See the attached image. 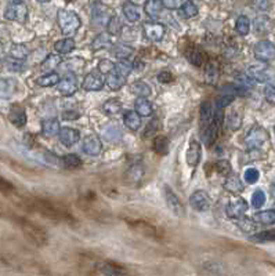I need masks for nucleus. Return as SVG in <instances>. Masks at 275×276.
I'll return each mask as SVG.
<instances>
[{"label":"nucleus","mask_w":275,"mask_h":276,"mask_svg":"<svg viewBox=\"0 0 275 276\" xmlns=\"http://www.w3.org/2000/svg\"><path fill=\"white\" fill-rule=\"evenodd\" d=\"M259 178H260V172L257 168L251 167L245 171V181L248 184H256L259 181Z\"/></svg>","instance_id":"obj_58"},{"label":"nucleus","mask_w":275,"mask_h":276,"mask_svg":"<svg viewBox=\"0 0 275 276\" xmlns=\"http://www.w3.org/2000/svg\"><path fill=\"white\" fill-rule=\"evenodd\" d=\"M54 50L57 54H68V53H72L75 50V42L74 39L71 38H65V39H61L58 42H55Z\"/></svg>","instance_id":"obj_34"},{"label":"nucleus","mask_w":275,"mask_h":276,"mask_svg":"<svg viewBox=\"0 0 275 276\" xmlns=\"http://www.w3.org/2000/svg\"><path fill=\"white\" fill-rule=\"evenodd\" d=\"M105 26H107V30H108V33L112 34V36H115V34H119L123 29L122 21L119 20L116 15H112V17L109 18V21L107 22V25H105Z\"/></svg>","instance_id":"obj_51"},{"label":"nucleus","mask_w":275,"mask_h":276,"mask_svg":"<svg viewBox=\"0 0 275 276\" xmlns=\"http://www.w3.org/2000/svg\"><path fill=\"white\" fill-rule=\"evenodd\" d=\"M205 79L209 84H215L219 79V66L215 61H209L205 68Z\"/></svg>","instance_id":"obj_43"},{"label":"nucleus","mask_w":275,"mask_h":276,"mask_svg":"<svg viewBox=\"0 0 275 276\" xmlns=\"http://www.w3.org/2000/svg\"><path fill=\"white\" fill-rule=\"evenodd\" d=\"M133 228L136 229V231L141 232L143 235L148 237H154V239H158V237L162 236V232L161 229L157 227H154L151 225L149 222H144V221H134L132 222Z\"/></svg>","instance_id":"obj_20"},{"label":"nucleus","mask_w":275,"mask_h":276,"mask_svg":"<svg viewBox=\"0 0 275 276\" xmlns=\"http://www.w3.org/2000/svg\"><path fill=\"white\" fill-rule=\"evenodd\" d=\"M13 189H14L13 184L9 183V181H6L5 178L0 177V191H3V192H11Z\"/></svg>","instance_id":"obj_63"},{"label":"nucleus","mask_w":275,"mask_h":276,"mask_svg":"<svg viewBox=\"0 0 275 276\" xmlns=\"http://www.w3.org/2000/svg\"><path fill=\"white\" fill-rule=\"evenodd\" d=\"M246 212H248V202L242 197H232L231 200L227 203L226 214L227 217L231 218V220H238V218L243 217Z\"/></svg>","instance_id":"obj_5"},{"label":"nucleus","mask_w":275,"mask_h":276,"mask_svg":"<svg viewBox=\"0 0 275 276\" xmlns=\"http://www.w3.org/2000/svg\"><path fill=\"white\" fill-rule=\"evenodd\" d=\"M113 69H115L118 74L122 75V76L128 78L129 75H130V72L133 71V64L132 62H129L128 59H119V62L115 64V68Z\"/></svg>","instance_id":"obj_53"},{"label":"nucleus","mask_w":275,"mask_h":276,"mask_svg":"<svg viewBox=\"0 0 275 276\" xmlns=\"http://www.w3.org/2000/svg\"><path fill=\"white\" fill-rule=\"evenodd\" d=\"M144 167L143 164L140 163H134L133 166H130L126 174H125V180L126 183L130 184V185H137V184L141 183V180L144 177Z\"/></svg>","instance_id":"obj_19"},{"label":"nucleus","mask_w":275,"mask_h":276,"mask_svg":"<svg viewBox=\"0 0 275 276\" xmlns=\"http://www.w3.org/2000/svg\"><path fill=\"white\" fill-rule=\"evenodd\" d=\"M55 86H57L58 91L63 94L64 97H71L72 94L76 93V90H78L79 87L76 75L72 74V72H68L63 79L59 78L58 83L55 84Z\"/></svg>","instance_id":"obj_10"},{"label":"nucleus","mask_w":275,"mask_h":276,"mask_svg":"<svg viewBox=\"0 0 275 276\" xmlns=\"http://www.w3.org/2000/svg\"><path fill=\"white\" fill-rule=\"evenodd\" d=\"M104 84H105L104 75L100 74L99 71H94V72H90L84 76L82 87L86 91H99V90L103 89Z\"/></svg>","instance_id":"obj_14"},{"label":"nucleus","mask_w":275,"mask_h":276,"mask_svg":"<svg viewBox=\"0 0 275 276\" xmlns=\"http://www.w3.org/2000/svg\"><path fill=\"white\" fill-rule=\"evenodd\" d=\"M198 7L197 5L192 2V0H187V2H184L180 7H178V13L181 17L184 18H194V17H197L198 15Z\"/></svg>","instance_id":"obj_37"},{"label":"nucleus","mask_w":275,"mask_h":276,"mask_svg":"<svg viewBox=\"0 0 275 276\" xmlns=\"http://www.w3.org/2000/svg\"><path fill=\"white\" fill-rule=\"evenodd\" d=\"M59 75L55 74V72H49V74L42 75L40 78L36 79V84L39 87H53L55 84L58 83Z\"/></svg>","instance_id":"obj_39"},{"label":"nucleus","mask_w":275,"mask_h":276,"mask_svg":"<svg viewBox=\"0 0 275 276\" xmlns=\"http://www.w3.org/2000/svg\"><path fill=\"white\" fill-rule=\"evenodd\" d=\"M249 240L253 243H268V242L275 240V232L274 229H268V231L257 232L255 235L249 236Z\"/></svg>","instance_id":"obj_42"},{"label":"nucleus","mask_w":275,"mask_h":276,"mask_svg":"<svg viewBox=\"0 0 275 276\" xmlns=\"http://www.w3.org/2000/svg\"><path fill=\"white\" fill-rule=\"evenodd\" d=\"M123 104L116 98H111L103 104V111L109 116H115L122 112Z\"/></svg>","instance_id":"obj_35"},{"label":"nucleus","mask_w":275,"mask_h":276,"mask_svg":"<svg viewBox=\"0 0 275 276\" xmlns=\"http://www.w3.org/2000/svg\"><path fill=\"white\" fill-rule=\"evenodd\" d=\"M99 271L103 273L104 276H134L133 273L123 268L122 265H118L116 262H111V261H104L100 262L99 265Z\"/></svg>","instance_id":"obj_15"},{"label":"nucleus","mask_w":275,"mask_h":276,"mask_svg":"<svg viewBox=\"0 0 275 276\" xmlns=\"http://www.w3.org/2000/svg\"><path fill=\"white\" fill-rule=\"evenodd\" d=\"M111 49H112V55L118 59H128L134 53V49L126 45L112 46Z\"/></svg>","instance_id":"obj_45"},{"label":"nucleus","mask_w":275,"mask_h":276,"mask_svg":"<svg viewBox=\"0 0 275 276\" xmlns=\"http://www.w3.org/2000/svg\"><path fill=\"white\" fill-rule=\"evenodd\" d=\"M264 97L265 99L268 101L270 104H274L275 101V87H274V84L270 83V84H267L264 87Z\"/></svg>","instance_id":"obj_60"},{"label":"nucleus","mask_w":275,"mask_h":276,"mask_svg":"<svg viewBox=\"0 0 275 276\" xmlns=\"http://www.w3.org/2000/svg\"><path fill=\"white\" fill-rule=\"evenodd\" d=\"M235 29L241 36H246L251 32V21L246 15H239L235 22Z\"/></svg>","instance_id":"obj_48"},{"label":"nucleus","mask_w":275,"mask_h":276,"mask_svg":"<svg viewBox=\"0 0 275 276\" xmlns=\"http://www.w3.org/2000/svg\"><path fill=\"white\" fill-rule=\"evenodd\" d=\"M220 91L226 95H231V97H238V95H245L248 94V89L241 86V84H226L220 89Z\"/></svg>","instance_id":"obj_40"},{"label":"nucleus","mask_w":275,"mask_h":276,"mask_svg":"<svg viewBox=\"0 0 275 276\" xmlns=\"http://www.w3.org/2000/svg\"><path fill=\"white\" fill-rule=\"evenodd\" d=\"M265 203V193L260 189H257L256 192H253L252 195V206L255 207V209H259Z\"/></svg>","instance_id":"obj_55"},{"label":"nucleus","mask_w":275,"mask_h":276,"mask_svg":"<svg viewBox=\"0 0 275 276\" xmlns=\"http://www.w3.org/2000/svg\"><path fill=\"white\" fill-rule=\"evenodd\" d=\"M112 15H113L112 10L109 9L108 6H105L104 3H101V2H96L93 5V9H91V18H93V22L96 25H100V26H103L104 25V26H105Z\"/></svg>","instance_id":"obj_9"},{"label":"nucleus","mask_w":275,"mask_h":276,"mask_svg":"<svg viewBox=\"0 0 275 276\" xmlns=\"http://www.w3.org/2000/svg\"><path fill=\"white\" fill-rule=\"evenodd\" d=\"M216 170L219 174L224 176V177H228L232 172L231 164L227 162V160H219V162H216Z\"/></svg>","instance_id":"obj_54"},{"label":"nucleus","mask_w":275,"mask_h":276,"mask_svg":"<svg viewBox=\"0 0 275 276\" xmlns=\"http://www.w3.org/2000/svg\"><path fill=\"white\" fill-rule=\"evenodd\" d=\"M190 204L197 212H206L211 204L210 197L205 191H197V192L192 193L191 197H190Z\"/></svg>","instance_id":"obj_16"},{"label":"nucleus","mask_w":275,"mask_h":276,"mask_svg":"<svg viewBox=\"0 0 275 276\" xmlns=\"http://www.w3.org/2000/svg\"><path fill=\"white\" fill-rule=\"evenodd\" d=\"M186 55H187L188 61L192 65H195V66H201L203 64V61H205V54H203V51L198 46H190L187 49Z\"/></svg>","instance_id":"obj_31"},{"label":"nucleus","mask_w":275,"mask_h":276,"mask_svg":"<svg viewBox=\"0 0 275 276\" xmlns=\"http://www.w3.org/2000/svg\"><path fill=\"white\" fill-rule=\"evenodd\" d=\"M241 116L239 114L236 112V111H232L231 114L228 115V126L231 130H238V128L241 127Z\"/></svg>","instance_id":"obj_57"},{"label":"nucleus","mask_w":275,"mask_h":276,"mask_svg":"<svg viewBox=\"0 0 275 276\" xmlns=\"http://www.w3.org/2000/svg\"><path fill=\"white\" fill-rule=\"evenodd\" d=\"M61 163L65 168H78L82 166V159L79 158L78 155H74V153H69V155H65L61 158Z\"/></svg>","instance_id":"obj_46"},{"label":"nucleus","mask_w":275,"mask_h":276,"mask_svg":"<svg viewBox=\"0 0 275 276\" xmlns=\"http://www.w3.org/2000/svg\"><path fill=\"white\" fill-rule=\"evenodd\" d=\"M9 119H10V122L14 124L15 127H24L25 124H26V112L20 105H14V107H11Z\"/></svg>","instance_id":"obj_22"},{"label":"nucleus","mask_w":275,"mask_h":276,"mask_svg":"<svg viewBox=\"0 0 275 276\" xmlns=\"http://www.w3.org/2000/svg\"><path fill=\"white\" fill-rule=\"evenodd\" d=\"M223 187L226 189L227 192L232 193V195H238V193L243 192V189H245V185L241 181V178L238 177V176H228L226 178V181L223 184Z\"/></svg>","instance_id":"obj_23"},{"label":"nucleus","mask_w":275,"mask_h":276,"mask_svg":"<svg viewBox=\"0 0 275 276\" xmlns=\"http://www.w3.org/2000/svg\"><path fill=\"white\" fill-rule=\"evenodd\" d=\"M29 206L32 207L34 212L40 213L42 216H46L47 218H51V220H61V218H65V213L55 207L54 204L46 202V200H42V199H30Z\"/></svg>","instance_id":"obj_2"},{"label":"nucleus","mask_w":275,"mask_h":276,"mask_svg":"<svg viewBox=\"0 0 275 276\" xmlns=\"http://www.w3.org/2000/svg\"><path fill=\"white\" fill-rule=\"evenodd\" d=\"M11 58L17 59V61H24L28 55H29V49L25 45H14L11 47Z\"/></svg>","instance_id":"obj_47"},{"label":"nucleus","mask_w":275,"mask_h":276,"mask_svg":"<svg viewBox=\"0 0 275 276\" xmlns=\"http://www.w3.org/2000/svg\"><path fill=\"white\" fill-rule=\"evenodd\" d=\"M113 68H115V62H112L111 59H101L97 69L101 75H108L109 72H112Z\"/></svg>","instance_id":"obj_56"},{"label":"nucleus","mask_w":275,"mask_h":276,"mask_svg":"<svg viewBox=\"0 0 275 276\" xmlns=\"http://www.w3.org/2000/svg\"><path fill=\"white\" fill-rule=\"evenodd\" d=\"M219 131H220V128L217 127L213 122H209L207 124H203V128H202V140L205 141V144H206L207 147H210L211 144L216 141L217 135H219Z\"/></svg>","instance_id":"obj_25"},{"label":"nucleus","mask_w":275,"mask_h":276,"mask_svg":"<svg viewBox=\"0 0 275 276\" xmlns=\"http://www.w3.org/2000/svg\"><path fill=\"white\" fill-rule=\"evenodd\" d=\"M158 80L163 84L172 83L173 80H174V76H173L172 72H169V71H162L161 74L158 75Z\"/></svg>","instance_id":"obj_61"},{"label":"nucleus","mask_w":275,"mask_h":276,"mask_svg":"<svg viewBox=\"0 0 275 276\" xmlns=\"http://www.w3.org/2000/svg\"><path fill=\"white\" fill-rule=\"evenodd\" d=\"M58 137L61 144L67 147V148H71V147H74L75 144L78 143L79 138H80V133H79V130L74 127H63L59 128L58 131Z\"/></svg>","instance_id":"obj_18"},{"label":"nucleus","mask_w":275,"mask_h":276,"mask_svg":"<svg viewBox=\"0 0 275 276\" xmlns=\"http://www.w3.org/2000/svg\"><path fill=\"white\" fill-rule=\"evenodd\" d=\"M122 11L129 22H137L140 20V17H141L138 6L132 3V2H125L122 5Z\"/></svg>","instance_id":"obj_29"},{"label":"nucleus","mask_w":275,"mask_h":276,"mask_svg":"<svg viewBox=\"0 0 275 276\" xmlns=\"http://www.w3.org/2000/svg\"><path fill=\"white\" fill-rule=\"evenodd\" d=\"M38 2H39V3H49L50 0H38Z\"/></svg>","instance_id":"obj_64"},{"label":"nucleus","mask_w":275,"mask_h":276,"mask_svg":"<svg viewBox=\"0 0 275 276\" xmlns=\"http://www.w3.org/2000/svg\"><path fill=\"white\" fill-rule=\"evenodd\" d=\"M236 227L239 228L243 233H253L257 229V224L253 218H248L243 216V217L236 220Z\"/></svg>","instance_id":"obj_41"},{"label":"nucleus","mask_w":275,"mask_h":276,"mask_svg":"<svg viewBox=\"0 0 275 276\" xmlns=\"http://www.w3.org/2000/svg\"><path fill=\"white\" fill-rule=\"evenodd\" d=\"M162 128V123H161V120L159 119H152L149 123L147 124V127H145V131H144L143 137L144 138H148V137H152V135H155V134L159 131Z\"/></svg>","instance_id":"obj_52"},{"label":"nucleus","mask_w":275,"mask_h":276,"mask_svg":"<svg viewBox=\"0 0 275 276\" xmlns=\"http://www.w3.org/2000/svg\"><path fill=\"white\" fill-rule=\"evenodd\" d=\"M253 220L261 225H271L275 222V212L274 210H265V212L256 213Z\"/></svg>","instance_id":"obj_44"},{"label":"nucleus","mask_w":275,"mask_h":276,"mask_svg":"<svg viewBox=\"0 0 275 276\" xmlns=\"http://www.w3.org/2000/svg\"><path fill=\"white\" fill-rule=\"evenodd\" d=\"M248 76L251 78L253 82H259V83H267L271 79V75L268 71L263 66H251L248 71Z\"/></svg>","instance_id":"obj_27"},{"label":"nucleus","mask_w":275,"mask_h":276,"mask_svg":"<svg viewBox=\"0 0 275 276\" xmlns=\"http://www.w3.org/2000/svg\"><path fill=\"white\" fill-rule=\"evenodd\" d=\"M82 149L86 155L90 156H99L100 153L103 152V143L100 140L99 135L96 134H88L86 135L82 143Z\"/></svg>","instance_id":"obj_11"},{"label":"nucleus","mask_w":275,"mask_h":276,"mask_svg":"<svg viewBox=\"0 0 275 276\" xmlns=\"http://www.w3.org/2000/svg\"><path fill=\"white\" fill-rule=\"evenodd\" d=\"M162 191L167 209H169L174 216H177V217H182V216H184V207H182V203L180 202V199L177 197L176 193L173 192L172 188L167 187V185H163Z\"/></svg>","instance_id":"obj_6"},{"label":"nucleus","mask_w":275,"mask_h":276,"mask_svg":"<svg viewBox=\"0 0 275 276\" xmlns=\"http://www.w3.org/2000/svg\"><path fill=\"white\" fill-rule=\"evenodd\" d=\"M163 5L161 0H147L144 5V11L148 17L151 18H158L159 15L162 14Z\"/></svg>","instance_id":"obj_33"},{"label":"nucleus","mask_w":275,"mask_h":276,"mask_svg":"<svg viewBox=\"0 0 275 276\" xmlns=\"http://www.w3.org/2000/svg\"><path fill=\"white\" fill-rule=\"evenodd\" d=\"M61 64V57L59 54H51L44 59L42 64V69L46 72H54V69Z\"/></svg>","instance_id":"obj_50"},{"label":"nucleus","mask_w":275,"mask_h":276,"mask_svg":"<svg viewBox=\"0 0 275 276\" xmlns=\"http://www.w3.org/2000/svg\"><path fill=\"white\" fill-rule=\"evenodd\" d=\"M268 141V133L261 126H253L245 138L246 147L249 149H260Z\"/></svg>","instance_id":"obj_4"},{"label":"nucleus","mask_w":275,"mask_h":276,"mask_svg":"<svg viewBox=\"0 0 275 276\" xmlns=\"http://www.w3.org/2000/svg\"><path fill=\"white\" fill-rule=\"evenodd\" d=\"M130 91L134 93L138 97H143V98H147L151 95L152 93V90L149 87V84L145 83V82H141V80H138V82H134L130 86Z\"/></svg>","instance_id":"obj_36"},{"label":"nucleus","mask_w":275,"mask_h":276,"mask_svg":"<svg viewBox=\"0 0 275 276\" xmlns=\"http://www.w3.org/2000/svg\"><path fill=\"white\" fill-rule=\"evenodd\" d=\"M161 2H162L163 7L170 9V10H176L182 5V0H161Z\"/></svg>","instance_id":"obj_62"},{"label":"nucleus","mask_w":275,"mask_h":276,"mask_svg":"<svg viewBox=\"0 0 275 276\" xmlns=\"http://www.w3.org/2000/svg\"><path fill=\"white\" fill-rule=\"evenodd\" d=\"M134 107H136V112H137L141 118H147V116H151L154 112L152 108V104L149 102L147 98H143V97H138L136 99V104H134Z\"/></svg>","instance_id":"obj_32"},{"label":"nucleus","mask_w":275,"mask_h":276,"mask_svg":"<svg viewBox=\"0 0 275 276\" xmlns=\"http://www.w3.org/2000/svg\"><path fill=\"white\" fill-rule=\"evenodd\" d=\"M105 83H107L109 90H112V91H118V90L122 89L123 84L126 83V78L122 76L120 74H118V72L113 69L112 72H109V74L107 75Z\"/></svg>","instance_id":"obj_26"},{"label":"nucleus","mask_w":275,"mask_h":276,"mask_svg":"<svg viewBox=\"0 0 275 276\" xmlns=\"http://www.w3.org/2000/svg\"><path fill=\"white\" fill-rule=\"evenodd\" d=\"M123 123L129 130L136 131V130L141 127V116L136 111H128L123 115Z\"/></svg>","instance_id":"obj_28"},{"label":"nucleus","mask_w":275,"mask_h":276,"mask_svg":"<svg viewBox=\"0 0 275 276\" xmlns=\"http://www.w3.org/2000/svg\"><path fill=\"white\" fill-rule=\"evenodd\" d=\"M58 26L61 32L67 38H72L79 28L82 26V21L75 11L59 10L58 11Z\"/></svg>","instance_id":"obj_1"},{"label":"nucleus","mask_w":275,"mask_h":276,"mask_svg":"<svg viewBox=\"0 0 275 276\" xmlns=\"http://www.w3.org/2000/svg\"><path fill=\"white\" fill-rule=\"evenodd\" d=\"M215 114V107L211 105L210 101H205L201 104V109H199V118H201L202 124H207L211 122Z\"/></svg>","instance_id":"obj_38"},{"label":"nucleus","mask_w":275,"mask_h":276,"mask_svg":"<svg viewBox=\"0 0 275 276\" xmlns=\"http://www.w3.org/2000/svg\"><path fill=\"white\" fill-rule=\"evenodd\" d=\"M143 30L145 39L154 43L161 42L165 36V26L159 22H145L143 25Z\"/></svg>","instance_id":"obj_13"},{"label":"nucleus","mask_w":275,"mask_h":276,"mask_svg":"<svg viewBox=\"0 0 275 276\" xmlns=\"http://www.w3.org/2000/svg\"><path fill=\"white\" fill-rule=\"evenodd\" d=\"M59 131V122L55 118L46 119L42 122V134L44 137H54Z\"/></svg>","instance_id":"obj_30"},{"label":"nucleus","mask_w":275,"mask_h":276,"mask_svg":"<svg viewBox=\"0 0 275 276\" xmlns=\"http://www.w3.org/2000/svg\"><path fill=\"white\" fill-rule=\"evenodd\" d=\"M21 227H22V231L30 237V240L38 243V245H44L47 242V235L46 232L42 229L40 227H38L36 224L30 221H25V220H21Z\"/></svg>","instance_id":"obj_8"},{"label":"nucleus","mask_w":275,"mask_h":276,"mask_svg":"<svg viewBox=\"0 0 275 276\" xmlns=\"http://www.w3.org/2000/svg\"><path fill=\"white\" fill-rule=\"evenodd\" d=\"M202 158V147L201 143L192 138L190 144H188L187 152H186V160H187V164L190 167H197L199 162H201Z\"/></svg>","instance_id":"obj_12"},{"label":"nucleus","mask_w":275,"mask_h":276,"mask_svg":"<svg viewBox=\"0 0 275 276\" xmlns=\"http://www.w3.org/2000/svg\"><path fill=\"white\" fill-rule=\"evenodd\" d=\"M18 91V82L14 78H0V98L9 99Z\"/></svg>","instance_id":"obj_17"},{"label":"nucleus","mask_w":275,"mask_h":276,"mask_svg":"<svg viewBox=\"0 0 275 276\" xmlns=\"http://www.w3.org/2000/svg\"><path fill=\"white\" fill-rule=\"evenodd\" d=\"M253 5L259 11H268L272 5V0H253Z\"/></svg>","instance_id":"obj_59"},{"label":"nucleus","mask_w":275,"mask_h":276,"mask_svg":"<svg viewBox=\"0 0 275 276\" xmlns=\"http://www.w3.org/2000/svg\"><path fill=\"white\" fill-rule=\"evenodd\" d=\"M113 46L112 34L109 33H100L99 36H96L91 42V50L93 51H100V50L111 49Z\"/></svg>","instance_id":"obj_24"},{"label":"nucleus","mask_w":275,"mask_h":276,"mask_svg":"<svg viewBox=\"0 0 275 276\" xmlns=\"http://www.w3.org/2000/svg\"><path fill=\"white\" fill-rule=\"evenodd\" d=\"M152 149L161 155H166V153H169V140L163 135H159L154 140Z\"/></svg>","instance_id":"obj_49"},{"label":"nucleus","mask_w":275,"mask_h":276,"mask_svg":"<svg viewBox=\"0 0 275 276\" xmlns=\"http://www.w3.org/2000/svg\"><path fill=\"white\" fill-rule=\"evenodd\" d=\"M6 20L25 24L28 20V7L22 0H11L5 11Z\"/></svg>","instance_id":"obj_3"},{"label":"nucleus","mask_w":275,"mask_h":276,"mask_svg":"<svg viewBox=\"0 0 275 276\" xmlns=\"http://www.w3.org/2000/svg\"><path fill=\"white\" fill-rule=\"evenodd\" d=\"M275 47L271 40H261L255 47V58L260 62H270L274 59Z\"/></svg>","instance_id":"obj_7"},{"label":"nucleus","mask_w":275,"mask_h":276,"mask_svg":"<svg viewBox=\"0 0 275 276\" xmlns=\"http://www.w3.org/2000/svg\"><path fill=\"white\" fill-rule=\"evenodd\" d=\"M253 29L257 36H265L272 30V21L267 15H260L253 22Z\"/></svg>","instance_id":"obj_21"}]
</instances>
